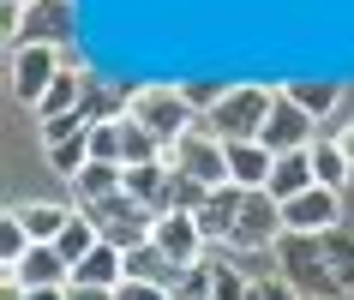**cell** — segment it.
I'll use <instances>...</instances> for the list:
<instances>
[{"mask_svg":"<svg viewBox=\"0 0 354 300\" xmlns=\"http://www.w3.org/2000/svg\"><path fill=\"white\" fill-rule=\"evenodd\" d=\"M12 216H19L24 228H30V241L37 246H55L60 228L78 216V205H55V198H30V205H12Z\"/></svg>","mask_w":354,"mask_h":300,"instance_id":"17","label":"cell"},{"mask_svg":"<svg viewBox=\"0 0 354 300\" xmlns=\"http://www.w3.org/2000/svg\"><path fill=\"white\" fill-rule=\"evenodd\" d=\"M318 174H313V150H295V156H277V169H270V198L277 205H288V198H300V192H313Z\"/></svg>","mask_w":354,"mask_h":300,"instance_id":"19","label":"cell"},{"mask_svg":"<svg viewBox=\"0 0 354 300\" xmlns=\"http://www.w3.org/2000/svg\"><path fill=\"white\" fill-rule=\"evenodd\" d=\"M84 216H91L96 234H102L109 246H120V252L150 246V234H156V210H145L132 192H114V198H102V205H84Z\"/></svg>","mask_w":354,"mask_h":300,"instance_id":"4","label":"cell"},{"mask_svg":"<svg viewBox=\"0 0 354 300\" xmlns=\"http://www.w3.org/2000/svg\"><path fill=\"white\" fill-rule=\"evenodd\" d=\"M282 276L313 300H348L354 294V234L330 228V234H282L277 246Z\"/></svg>","mask_w":354,"mask_h":300,"instance_id":"1","label":"cell"},{"mask_svg":"<svg viewBox=\"0 0 354 300\" xmlns=\"http://www.w3.org/2000/svg\"><path fill=\"white\" fill-rule=\"evenodd\" d=\"M270 156H295V150H313L318 144V120L306 109H300L288 91H277V109H270V120H264V138H259Z\"/></svg>","mask_w":354,"mask_h":300,"instance_id":"8","label":"cell"},{"mask_svg":"<svg viewBox=\"0 0 354 300\" xmlns=\"http://www.w3.org/2000/svg\"><path fill=\"white\" fill-rule=\"evenodd\" d=\"M270 109H277V91H270V84H228L223 102L205 114V126L216 132L223 144H252V138H264Z\"/></svg>","mask_w":354,"mask_h":300,"instance_id":"3","label":"cell"},{"mask_svg":"<svg viewBox=\"0 0 354 300\" xmlns=\"http://www.w3.org/2000/svg\"><path fill=\"white\" fill-rule=\"evenodd\" d=\"M127 192L145 210L168 216V210H174V169H168V156H162V162H145V169H127Z\"/></svg>","mask_w":354,"mask_h":300,"instance_id":"14","label":"cell"},{"mask_svg":"<svg viewBox=\"0 0 354 300\" xmlns=\"http://www.w3.org/2000/svg\"><path fill=\"white\" fill-rule=\"evenodd\" d=\"M127 120H138L150 138H162V150H174L198 126V109L187 102L180 84H138V91H127Z\"/></svg>","mask_w":354,"mask_h":300,"instance_id":"2","label":"cell"},{"mask_svg":"<svg viewBox=\"0 0 354 300\" xmlns=\"http://www.w3.org/2000/svg\"><path fill=\"white\" fill-rule=\"evenodd\" d=\"M330 138H336V144H342V156H348V162H354V120H348V126H336Z\"/></svg>","mask_w":354,"mask_h":300,"instance_id":"32","label":"cell"},{"mask_svg":"<svg viewBox=\"0 0 354 300\" xmlns=\"http://www.w3.org/2000/svg\"><path fill=\"white\" fill-rule=\"evenodd\" d=\"M0 276H19L24 288H66V282H73V264L60 259L55 246H30V259H24L19 270H0Z\"/></svg>","mask_w":354,"mask_h":300,"instance_id":"18","label":"cell"},{"mask_svg":"<svg viewBox=\"0 0 354 300\" xmlns=\"http://www.w3.org/2000/svg\"><path fill=\"white\" fill-rule=\"evenodd\" d=\"M216 264V288H210V300H246L252 294V282L241 276V264H228V259H210Z\"/></svg>","mask_w":354,"mask_h":300,"instance_id":"28","label":"cell"},{"mask_svg":"<svg viewBox=\"0 0 354 300\" xmlns=\"http://www.w3.org/2000/svg\"><path fill=\"white\" fill-rule=\"evenodd\" d=\"M120 150H127V114H120V120H102V126L91 132V162H114V169H120Z\"/></svg>","mask_w":354,"mask_h":300,"instance_id":"26","label":"cell"},{"mask_svg":"<svg viewBox=\"0 0 354 300\" xmlns=\"http://www.w3.org/2000/svg\"><path fill=\"white\" fill-rule=\"evenodd\" d=\"M78 30V0H37L24 6V30L12 48H60Z\"/></svg>","mask_w":354,"mask_h":300,"instance_id":"9","label":"cell"},{"mask_svg":"<svg viewBox=\"0 0 354 300\" xmlns=\"http://www.w3.org/2000/svg\"><path fill=\"white\" fill-rule=\"evenodd\" d=\"M60 66H66V55H60V48H12V60H6L12 102H24V109L37 114V102L48 96V84L60 78Z\"/></svg>","mask_w":354,"mask_h":300,"instance_id":"6","label":"cell"},{"mask_svg":"<svg viewBox=\"0 0 354 300\" xmlns=\"http://www.w3.org/2000/svg\"><path fill=\"white\" fill-rule=\"evenodd\" d=\"M0 6H37V0H0Z\"/></svg>","mask_w":354,"mask_h":300,"instance_id":"34","label":"cell"},{"mask_svg":"<svg viewBox=\"0 0 354 300\" xmlns=\"http://www.w3.org/2000/svg\"><path fill=\"white\" fill-rule=\"evenodd\" d=\"M246 300H300V288L288 276H264V282H252V294Z\"/></svg>","mask_w":354,"mask_h":300,"instance_id":"29","label":"cell"},{"mask_svg":"<svg viewBox=\"0 0 354 300\" xmlns=\"http://www.w3.org/2000/svg\"><path fill=\"white\" fill-rule=\"evenodd\" d=\"M282 91L295 96L300 109L313 114V120H324V114H336V102H342V84L336 78H288Z\"/></svg>","mask_w":354,"mask_h":300,"instance_id":"22","label":"cell"},{"mask_svg":"<svg viewBox=\"0 0 354 300\" xmlns=\"http://www.w3.org/2000/svg\"><path fill=\"white\" fill-rule=\"evenodd\" d=\"M241 210H246V192H241V187H216L205 205L192 210V216H198V234H205L210 246H216V241L228 246V241H234V223H241Z\"/></svg>","mask_w":354,"mask_h":300,"instance_id":"12","label":"cell"},{"mask_svg":"<svg viewBox=\"0 0 354 300\" xmlns=\"http://www.w3.org/2000/svg\"><path fill=\"white\" fill-rule=\"evenodd\" d=\"M66 300H114L109 288H73V282H66Z\"/></svg>","mask_w":354,"mask_h":300,"instance_id":"31","label":"cell"},{"mask_svg":"<svg viewBox=\"0 0 354 300\" xmlns=\"http://www.w3.org/2000/svg\"><path fill=\"white\" fill-rule=\"evenodd\" d=\"M168 169L216 192V187H228V144H223V138H216V132L205 126V120H198V126H192L187 138H180V144L168 150Z\"/></svg>","mask_w":354,"mask_h":300,"instance_id":"5","label":"cell"},{"mask_svg":"<svg viewBox=\"0 0 354 300\" xmlns=\"http://www.w3.org/2000/svg\"><path fill=\"white\" fill-rule=\"evenodd\" d=\"M127 276H132V282H156V288H174L180 264H174L162 246L150 241V246H132V252H127Z\"/></svg>","mask_w":354,"mask_h":300,"instance_id":"21","label":"cell"},{"mask_svg":"<svg viewBox=\"0 0 354 300\" xmlns=\"http://www.w3.org/2000/svg\"><path fill=\"white\" fill-rule=\"evenodd\" d=\"M210 288H216V264L198 259V264H187V270L174 276V288H168V294H174V300H210Z\"/></svg>","mask_w":354,"mask_h":300,"instance_id":"25","label":"cell"},{"mask_svg":"<svg viewBox=\"0 0 354 300\" xmlns=\"http://www.w3.org/2000/svg\"><path fill=\"white\" fill-rule=\"evenodd\" d=\"M66 187H73L78 210H84V205H102V198H114V192H127V169H114V162H84Z\"/></svg>","mask_w":354,"mask_h":300,"instance_id":"20","label":"cell"},{"mask_svg":"<svg viewBox=\"0 0 354 300\" xmlns=\"http://www.w3.org/2000/svg\"><path fill=\"white\" fill-rule=\"evenodd\" d=\"M150 241L162 246L180 270H187V264H198V259H205V246H210L205 234H198V216H187V210H168V216H156V234H150Z\"/></svg>","mask_w":354,"mask_h":300,"instance_id":"11","label":"cell"},{"mask_svg":"<svg viewBox=\"0 0 354 300\" xmlns=\"http://www.w3.org/2000/svg\"><path fill=\"white\" fill-rule=\"evenodd\" d=\"M282 223H288V234H330V228H342V192L330 187L300 192L282 205Z\"/></svg>","mask_w":354,"mask_h":300,"instance_id":"10","label":"cell"},{"mask_svg":"<svg viewBox=\"0 0 354 300\" xmlns=\"http://www.w3.org/2000/svg\"><path fill=\"white\" fill-rule=\"evenodd\" d=\"M84 96H91V73H84L78 60H66L60 78L48 84V96L37 102V126H42V120H60V114H78V109H84Z\"/></svg>","mask_w":354,"mask_h":300,"instance_id":"13","label":"cell"},{"mask_svg":"<svg viewBox=\"0 0 354 300\" xmlns=\"http://www.w3.org/2000/svg\"><path fill=\"white\" fill-rule=\"evenodd\" d=\"M114 300H174V294H168V288H156V282H120V288H114Z\"/></svg>","mask_w":354,"mask_h":300,"instance_id":"30","label":"cell"},{"mask_svg":"<svg viewBox=\"0 0 354 300\" xmlns=\"http://www.w3.org/2000/svg\"><path fill=\"white\" fill-rule=\"evenodd\" d=\"M270 169H277V156L252 138V144H228V187L241 192H264L270 187Z\"/></svg>","mask_w":354,"mask_h":300,"instance_id":"15","label":"cell"},{"mask_svg":"<svg viewBox=\"0 0 354 300\" xmlns=\"http://www.w3.org/2000/svg\"><path fill=\"white\" fill-rule=\"evenodd\" d=\"M24 300H66V288H24Z\"/></svg>","mask_w":354,"mask_h":300,"instance_id":"33","label":"cell"},{"mask_svg":"<svg viewBox=\"0 0 354 300\" xmlns=\"http://www.w3.org/2000/svg\"><path fill=\"white\" fill-rule=\"evenodd\" d=\"M120 282H127V252H120V246H109V241L96 246L91 259L73 264V288H109V294H114Z\"/></svg>","mask_w":354,"mask_h":300,"instance_id":"16","label":"cell"},{"mask_svg":"<svg viewBox=\"0 0 354 300\" xmlns=\"http://www.w3.org/2000/svg\"><path fill=\"white\" fill-rule=\"evenodd\" d=\"M42 156H48V169H55L60 180H73V174L91 162V132H78V138H66V144H48Z\"/></svg>","mask_w":354,"mask_h":300,"instance_id":"24","label":"cell"},{"mask_svg":"<svg viewBox=\"0 0 354 300\" xmlns=\"http://www.w3.org/2000/svg\"><path fill=\"white\" fill-rule=\"evenodd\" d=\"M282 234H288V223H282V205L270 198V192H246V210L241 223H234V252H277Z\"/></svg>","mask_w":354,"mask_h":300,"instance_id":"7","label":"cell"},{"mask_svg":"<svg viewBox=\"0 0 354 300\" xmlns=\"http://www.w3.org/2000/svg\"><path fill=\"white\" fill-rule=\"evenodd\" d=\"M96 126H102V120H96V114L91 109H78V114H60V120H42V150H48V144H66V138H78V132H96Z\"/></svg>","mask_w":354,"mask_h":300,"instance_id":"27","label":"cell"},{"mask_svg":"<svg viewBox=\"0 0 354 300\" xmlns=\"http://www.w3.org/2000/svg\"><path fill=\"white\" fill-rule=\"evenodd\" d=\"M313 174H318V187L342 192V187H348V174H354V162L342 156V144H336V138H318V144H313Z\"/></svg>","mask_w":354,"mask_h":300,"instance_id":"23","label":"cell"}]
</instances>
